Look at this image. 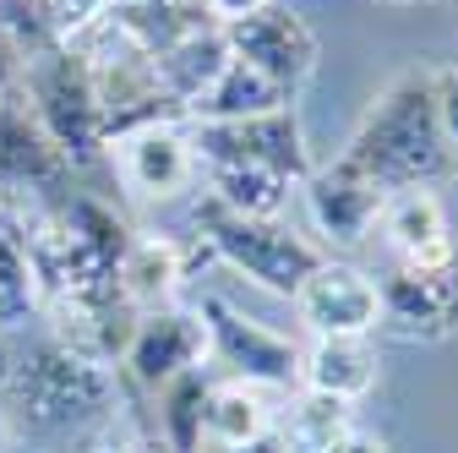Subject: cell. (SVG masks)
I'll return each instance as SVG.
<instances>
[{
	"label": "cell",
	"instance_id": "31",
	"mask_svg": "<svg viewBox=\"0 0 458 453\" xmlns=\"http://www.w3.org/2000/svg\"><path fill=\"white\" fill-rule=\"evenodd\" d=\"M12 448V421H6V410H0V453Z\"/></svg>",
	"mask_w": 458,
	"mask_h": 453
},
{
	"label": "cell",
	"instance_id": "13",
	"mask_svg": "<svg viewBox=\"0 0 458 453\" xmlns=\"http://www.w3.org/2000/svg\"><path fill=\"white\" fill-rule=\"evenodd\" d=\"M301 197H306V218L311 230L327 241V246H366L377 218H382V202L387 192L366 175V169H355L350 158H333V164H311V175L301 181Z\"/></svg>",
	"mask_w": 458,
	"mask_h": 453
},
{
	"label": "cell",
	"instance_id": "9",
	"mask_svg": "<svg viewBox=\"0 0 458 453\" xmlns=\"http://www.w3.org/2000/svg\"><path fill=\"white\" fill-rule=\"evenodd\" d=\"M295 322L311 338H371L382 328V295H377V278L355 262H333L322 257L301 290L290 295Z\"/></svg>",
	"mask_w": 458,
	"mask_h": 453
},
{
	"label": "cell",
	"instance_id": "16",
	"mask_svg": "<svg viewBox=\"0 0 458 453\" xmlns=\"http://www.w3.org/2000/svg\"><path fill=\"white\" fill-rule=\"evenodd\" d=\"M382 361L371 350V338H311V350H301V388L327 393V399L360 405L377 388Z\"/></svg>",
	"mask_w": 458,
	"mask_h": 453
},
{
	"label": "cell",
	"instance_id": "5",
	"mask_svg": "<svg viewBox=\"0 0 458 453\" xmlns=\"http://www.w3.org/2000/svg\"><path fill=\"white\" fill-rule=\"evenodd\" d=\"M191 153H197V175L229 169V164L273 169L290 186L311 175V148H306V132L290 104L251 115V121H191Z\"/></svg>",
	"mask_w": 458,
	"mask_h": 453
},
{
	"label": "cell",
	"instance_id": "12",
	"mask_svg": "<svg viewBox=\"0 0 458 453\" xmlns=\"http://www.w3.org/2000/svg\"><path fill=\"white\" fill-rule=\"evenodd\" d=\"M382 295V328L410 338V345H437L458 333V262L447 268H410L393 262L377 278Z\"/></svg>",
	"mask_w": 458,
	"mask_h": 453
},
{
	"label": "cell",
	"instance_id": "17",
	"mask_svg": "<svg viewBox=\"0 0 458 453\" xmlns=\"http://www.w3.org/2000/svg\"><path fill=\"white\" fill-rule=\"evenodd\" d=\"M186 246L175 235H131L126 257H121V301L131 312H153L169 306L186 278Z\"/></svg>",
	"mask_w": 458,
	"mask_h": 453
},
{
	"label": "cell",
	"instance_id": "23",
	"mask_svg": "<svg viewBox=\"0 0 458 453\" xmlns=\"http://www.w3.org/2000/svg\"><path fill=\"white\" fill-rule=\"evenodd\" d=\"M208 377L202 372H186L175 382H164L153 393L158 405V448L169 453H202V405H208Z\"/></svg>",
	"mask_w": 458,
	"mask_h": 453
},
{
	"label": "cell",
	"instance_id": "14",
	"mask_svg": "<svg viewBox=\"0 0 458 453\" xmlns=\"http://www.w3.org/2000/svg\"><path fill=\"white\" fill-rule=\"evenodd\" d=\"M377 230L393 246V257L410 262V268H447V262H458V241L447 230V208H442V197L431 186L387 192Z\"/></svg>",
	"mask_w": 458,
	"mask_h": 453
},
{
	"label": "cell",
	"instance_id": "3",
	"mask_svg": "<svg viewBox=\"0 0 458 453\" xmlns=\"http://www.w3.org/2000/svg\"><path fill=\"white\" fill-rule=\"evenodd\" d=\"M17 98L28 104V115L38 132L55 142L77 169H93L104 158V126H98V93H93V66L77 44H44L22 61V88Z\"/></svg>",
	"mask_w": 458,
	"mask_h": 453
},
{
	"label": "cell",
	"instance_id": "30",
	"mask_svg": "<svg viewBox=\"0 0 458 453\" xmlns=\"http://www.w3.org/2000/svg\"><path fill=\"white\" fill-rule=\"evenodd\" d=\"M6 372H12V338H6V328H0V382H6Z\"/></svg>",
	"mask_w": 458,
	"mask_h": 453
},
{
	"label": "cell",
	"instance_id": "15",
	"mask_svg": "<svg viewBox=\"0 0 458 453\" xmlns=\"http://www.w3.org/2000/svg\"><path fill=\"white\" fill-rule=\"evenodd\" d=\"M104 22L126 49L148 55V61L164 55V49H175L181 38L202 33V28H218L208 0H131V6H109Z\"/></svg>",
	"mask_w": 458,
	"mask_h": 453
},
{
	"label": "cell",
	"instance_id": "24",
	"mask_svg": "<svg viewBox=\"0 0 458 453\" xmlns=\"http://www.w3.org/2000/svg\"><path fill=\"white\" fill-rule=\"evenodd\" d=\"M290 181L273 175V169H251V164H229V169H208V197L235 208V213H251V218H278L284 202H290Z\"/></svg>",
	"mask_w": 458,
	"mask_h": 453
},
{
	"label": "cell",
	"instance_id": "26",
	"mask_svg": "<svg viewBox=\"0 0 458 453\" xmlns=\"http://www.w3.org/2000/svg\"><path fill=\"white\" fill-rule=\"evenodd\" d=\"M22 61L28 55L0 33V98H17V88H22Z\"/></svg>",
	"mask_w": 458,
	"mask_h": 453
},
{
	"label": "cell",
	"instance_id": "10",
	"mask_svg": "<svg viewBox=\"0 0 458 453\" xmlns=\"http://www.w3.org/2000/svg\"><path fill=\"white\" fill-rule=\"evenodd\" d=\"M104 158L114 164V181L142 202H169L197 186V153H191V132L181 121H153V126L114 137L104 148Z\"/></svg>",
	"mask_w": 458,
	"mask_h": 453
},
{
	"label": "cell",
	"instance_id": "7",
	"mask_svg": "<svg viewBox=\"0 0 458 453\" xmlns=\"http://www.w3.org/2000/svg\"><path fill=\"white\" fill-rule=\"evenodd\" d=\"M224 44L235 61H246L251 72H262L284 98H295L311 77H317V33L306 28L301 12H290L284 0H273V6L251 12V17H235L224 22Z\"/></svg>",
	"mask_w": 458,
	"mask_h": 453
},
{
	"label": "cell",
	"instance_id": "32",
	"mask_svg": "<svg viewBox=\"0 0 458 453\" xmlns=\"http://www.w3.org/2000/svg\"><path fill=\"white\" fill-rule=\"evenodd\" d=\"M109 6H131V0H109Z\"/></svg>",
	"mask_w": 458,
	"mask_h": 453
},
{
	"label": "cell",
	"instance_id": "29",
	"mask_svg": "<svg viewBox=\"0 0 458 453\" xmlns=\"http://www.w3.org/2000/svg\"><path fill=\"white\" fill-rule=\"evenodd\" d=\"M213 453H284V442H278V432H262V437H251L241 448H213Z\"/></svg>",
	"mask_w": 458,
	"mask_h": 453
},
{
	"label": "cell",
	"instance_id": "8",
	"mask_svg": "<svg viewBox=\"0 0 458 453\" xmlns=\"http://www.w3.org/2000/svg\"><path fill=\"white\" fill-rule=\"evenodd\" d=\"M208 361V328L197 317V306H153V312H137V328L126 338V355H121V382L142 388V393H158L164 382H175L186 372H202Z\"/></svg>",
	"mask_w": 458,
	"mask_h": 453
},
{
	"label": "cell",
	"instance_id": "4",
	"mask_svg": "<svg viewBox=\"0 0 458 453\" xmlns=\"http://www.w3.org/2000/svg\"><path fill=\"white\" fill-rule=\"evenodd\" d=\"M197 246L208 257H218L224 268L246 273L257 290L284 295V301H290L301 290V278L322 262V252L306 235L284 230L278 218H251V213L213 202V197L197 202Z\"/></svg>",
	"mask_w": 458,
	"mask_h": 453
},
{
	"label": "cell",
	"instance_id": "22",
	"mask_svg": "<svg viewBox=\"0 0 458 453\" xmlns=\"http://www.w3.org/2000/svg\"><path fill=\"white\" fill-rule=\"evenodd\" d=\"M284 98L262 72H251L246 61L229 55V66L213 77V88L186 109V121H251V115H267V109H284Z\"/></svg>",
	"mask_w": 458,
	"mask_h": 453
},
{
	"label": "cell",
	"instance_id": "1",
	"mask_svg": "<svg viewBox=\"0 0 458 453\" xmlns=\"http://www.w3.org/2000/svg\"><path fill=\"white\" fill-rule=\"evenodd\" d=\"M126 405V382L114 366L61 345V338H38L28 350H12V372L0 382V410L12 421V437H44L66 442L104 432Z\"/></svg>",
	"mask_w": 458,
	"mask_h": 453
},
{
	"label": "cell",
	"instance_id": "18",
	"mask_svg": "<svg viewBox=\"0 0 458 453\" xmlns=\"http://www.w3.org/2000/svg\"><path fill=\"white\" fill-rule=\"evenodd\" d=\"M38 208L0 202V328H22L38 317V285H33V252L28 224Z\"/></svg>",
	"mask_w": 458,
	"mask_h": 453
},
{
	"label": "cell",
	"instance_id": "21",
	"mask_svg": "<svg viewBox=\"0 0 458 453\" xmlns=\"http://www.w3.org/2000/svg\"><path fill=\"white\" fill-rule=\"evenodd\" d=\"M273 432H278L284 453H338V442L355 432V405L295 388V399L284 405V415L273 421Z\"/></svg>",
	"mask_w": 458,
	"mask_h": 453
},
{
	"label": "cell",
	"instance_id": "20",
	"mask_svg": "<svg viewBox=\"0 0 458 453\" xmlns=\"http://www.w3.org/2000/svg\"><path fill=\"white\" fill-rule=\"evenodd\" d=\"M262 432H273L267 388H251L241 377L208 388V405H202V453H213V448H241V442H251Z\"/></svg>",
	"mask_w": 458,
	"mask_h": 453
},
{
	"label": "cell",
	"instance_id": "11",
	"mask_svg": "<svg viewBox=\"0 0 458 453\" xmlns=\"http://www.w3.org/2000/svg\"><path fill=\"white\" fill-rule=\"evenodd\" d=\"M72 192V164L55 153L22 98H0V202L49 208Z\"/></svg>",
	"mask_w": 458,
	"mask_h": 453
},
{
	"label": "cell",
	"instance_id": "6",
	"mask_svg": "<svg viewBox=\"0 0 458 453\" xmlns=\"http://www.w3.org/2000/svg\"><path fill=\"white\" fill-rule=\"evenodd\" d=\"M197 317L208 328V361H224L229 377H241L251 388H267V393L273 388H301V345L295 338L262 328L257 317H246L218 290H208L197 301Z\"/></svg>",
	"mask_w": 458,
	"mask_h": 453
},
{
	"label": "cell",
	"instance_id": "25",
	"mask_svg": "<svg viewBox=\"0 0 458 453\" xmlns=\"http://www.w3.org/2000/svg\"><path fill=\"white\" fill-rule=\"evenodd\" d=\"M431 93H437V126L458 158V66H437L431 72Z\"/></svg>",
	"mask_w": 458,
	"mask_h": 453
},
{
	"label": "cell",
	"instance_id": "28",
	"mask_svg": "<svg viewBox=\"0 0 458 453\" xmlns=\"http://www.w3.org/2000/svg\"><path fill=\"white\" fill-rule=\"evenodd\" d=\"M338 453H387V442H382L377 432H360V426H355L350 437L338 442Z\"/></svg>",
	"mask_w": 458,
	"mask_h": 453
},
{
	"label": "cell",
	"instance_id": "33",
	"mask_svg": "<svg viewBox=\"0 0 458 453\" xmlns=\"http://www.w3.org/2000/svg\"><path fill=\"white\" fill-rule=\"evenodd\" d=\"M33 6H49V0H33Z\"/></svg>",
	"mask_w": 458,
	"mask_h": 453
},
{
	"label": "cell",
	"instance_id": "27",
	"mask_svg": "<svg viewBox=\"0 0 458 453\" xmlns=\"http://www.w3.org/2000/svg\"><path fill=\"white\" fill-rule=\"evenodd\" d=\"M262 6H273V0H208V12H213L218 28L235 22V17H251V12H262Z\"/></svg>",
	"mask_w": 458,
	"mask_h": 453
},
{
	"label": "cell",
	"instance_id": "2",
	"mask_svg": "<svg viewBox=\"0 0 458 453\" xmlns=\"http://www.w3.org/2000/svg\"><path fill=\"white\" fill-rule=\"evenodd\" d=\"M355 169L382 186V192H410V186H442L458 175V158L437 126V93H431V72L410 66L398 72L371 104L344 148Z\"/></svg>",
	"mask_w": 458,
	"mask_h": 453
},
{
	"label": "cell",
	"instance_id": "19",
	"mask_svg": "<svg viewBox=\"0 0 458 453\" xmlns=\"http://www.w3.org/2000/svg\"><path fill=\"white\" fill-rule=\"evenodd\" d=\"M229 66V44H224V28H202V33H191V38H181L175 49H164V55H153V77H158V88L175 98V109L186 115V109L213 88V77Z\"/></svg>",
	"mask_w": 458,
	"mask_h": 453
}]
</instances>
